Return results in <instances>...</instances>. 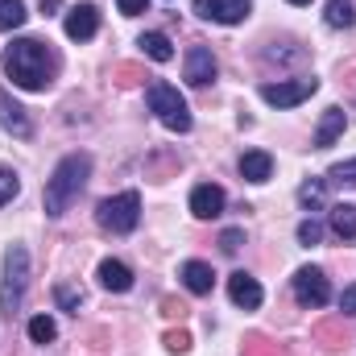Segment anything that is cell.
Instances as JSON below:
<instances>
[{"instance_id": "1", "label": "cell", "mask_w": 356, "mask_h": 356, "mask_svg": "<svg viewBox=\"0 0 356 356\" xmlns=\"http://www.w3.org/2000/svg\"><path fill=\"white\" fill-rule=\"evenodd\" d=\"M0 67H4V75H8L21 91H46L50 83H54V67H58V58H54L50 42L17 38V42L0 54Z\"/></svg>"}, {"instance_id": "10", "label": "cell", "mask_w": 356, "mask_h": 356, "mask_svg": "<svg viewBox=\"0 0 356 356\" xmlns=\"http://www.w3.org/2000/svg\"><path fill=\"white\" fill-rule=\"evenodd\" d=\"M95 29H99V8L95 4H75L67 13V38L71 42H88V38H95Z\"/></svg>"}, {"instance_id": "33", "label": "cell", "mask_w": 356, "mask_h": 356, "mask_svg": "<svg viewBox=\"0 0 356 356\" xmlns=\"http://www.w3.org/2000/svg\"><path fill=\"white\" fill-rule=\"evenodd\" d=\"M340 311H344V315H356V286H348V290L340 294Z\"/></svg>"}, {"instance_id": "22", "label": "cell", "mask_w": 356, "mask_h": 356, "mask_svg": "<svg viewBox=\"0 0 356 356\" xmlns=\"http://www.w3.org/2000/svg\"><path fill=\"white\" fill-rule=\"evenodd\" d=\"M54 336H58V327H54L50 315H33V319H29V340H33V344H50Z\"/></svg>"}, {"instance_id": "16", "label": "cell", "mask_w": 356, "mask_h": 356, "mask_svg": "<svg viewBox=\"0 0 356 356\" xmlns=\"http://www.w3.org/2000/svg\"><path fill=\"white\" fill-rule=\"evenodd\" d=\"M182 286H186L191 294H211L216 273H211V266H203V261H186V266H182Z\"/></svg>"}, {"instance_id": "21", "label": "cell", "mask_w": 356, "mask_h": 356, "mask_svg": "<svg viewBox=\"0 0 356 356\" xmlns=\"http://www.w3.org/2000/svg\"><path fill=\"white\" fill-rule=\"evenodd\" d=\"M25 0H0V29L8 33V29H21L25 25Z\"/></svg>"}, {"instance_id": "2", "label": "cell", "mask_w": 356, "mask_h": 356, "mask_svg": "<svg viewBox=\"0 0 356 356\" xmlns=\"http://www.w3.org/2000/svg\"><path fill=\"white\" fill-rule=\"evenodd\" d=\"M88 178H91V154H67L54 166V175L46 178V195H42L46 216H67V207L79 199Z\"/></svg>"}, {"instance_id": "13", "label": "cell", "mask_w": 356, "mask_h": 356, "mask_svg": "<svg viewBox=\"0 0 356 356\" xmlns=\"http://www.w3.org/2000/svg\"><path fill=\"white\" fill-rule=\"evenodd\" d=\"M0 124H4L13 137H29V133H33V124H29L25 108H21V104H17L4 88H0Z\"/></svg>"}, {"instance_id": "23", "label": "cell", "mask_w": 356, "mask_h": 356, "mask_svg": "<svg viewBox=\"0 0 356 356\" xmlns=\"http://www.w3.org/2000/svg\"><path fill=\"white\" fill-rule=\"evenodd\" d=\"M323 182H332V186H356V158L353 162H336Z\"/></svg>"}, {"instance_id": "5", "label": "cell", "mask_w": 356, "mask_h": 356, "mask_svg": "<svg viewBox=\"0 0 356 356\" xmlns=\"http://www.w3.org/2000/svg\"><path fill=\"white\" fill-rule=\"evenodd\" d=\"M145 99H149V108L158 112V120L170 129V133H186L191 129V112H186V99L178 95L175 83H149V91H145Z\"/></svg>"}, {"instance_id": "28", "label": "cell", "mask_w": 356, "mask_h": 356, "mask_svg": "<svg viewBox=\"0 0 356 356\" xmlns=\"http://www.w3.org/2000/svg\"><path fill=\"white\" fill-rule=\"evenodd\" d=\"M241 356H277V344H269L266 336H253V340H245Z\"/></svg>"}, {"instance_id": "27", "label": "cell", "mask_w": 356, "mask_h": 356, "mask_svg": "<svg viewBox=\"0 0 356 356\" xmlns=\"http://www.w3.org/2000/svg\"><path fill=\"white\" fill-rule=\"evenodd\" d=\"M323 241V224L319 220H302L298 224V245H319Z\"/></svg>"}, {"instance_id": "31", "label": "cell", "mask_w": 356, "mask_h": 356, "mask_svg": "<svg viewBox=\"0 0 356 356\" xmlns=\"http://www.w3.org/2000/svg\"><path fill=\"white\" fill-rule=\"evenodd\" d=\"M166 348H170V353H186V348H191V336H186L182 327H178V332H166Z\"/></svg>"}, {"instance_id": "6", "label": "cell", "mask_w": 356, "mask_h": 356, "mask_svg": "<svg viewBox=\"0 0 356 356\" xmlns=\"http://www.w3.org/2000/svg\"><path fill=\"white\" fill-rule=\"evenodd\" d=\"M294 298H298V307H311V311L327 307V302H332L327 273H323L319 266H302L298 273H294Z\"/></svg>"}, {"instance_id": "12", "label": "cell", "mask_w": 356, "mask_h": 356, "mask_svg": "<svg viewBox=\"0 0 356 356\" xmlns=\"http://www.w3.org/2000/svg\"><path fill=\"white\" fill-rule=\"evenodd\" d=\"M228 298H232L236 307H245V311H257L266 294H261L257 277H249V273H232V277H228Z\"/></svg>"}, {"instance_id": "3", "label": "cell", "mask_w": 356, "mask_h": 356, "mask_svg": "<svg viewBox=\"0 0 356 356\" xmlns=\"http://www.w3.org/2000/svg\"><path fill=\"white\" fill-rule=\"evenodd\" d=\"M25 286H29V253L21 245H13L4 253V282H0V315L13 323V315L25 302Z\"/></svg>"}, {"instance_id": "19", "label": "cell", "mask_w": 356, "mask_h": 356, "mask_svg": "<svg viewBox=\"0 0 356 356\" xmlns=\"http://www.w3.org/2000/svg\"><path fill=\"white\" fill-rule=\"evenodd\" d=\"M154 63H170L175 58V46H170V38L166 33H141V42H137Z\"/></svg>"}, {"instance_id": "7", "label": "cell", "mask_w": 356, "mask_h": 356, "mask_svg": "<svg viewBox=\"0 0 356 356\" xmlns=\"http://www.w3.org/2000/svg\"><path fill=\"white\" fill-rule=\"evenodd\" d=\"M315 91H319V79H277V83L261 88V99L273 104V108H294V104H302Z\"/></svg>"}, {"instance_id": "11", "label": "cell", "mask_w": 356, "mask_h": 356, "mask_svg": "<svg viewBox=\"0 0 356 356\" xmlns=\"http://www.w3.org/2000/svg\"><path fill=\"white\" fill-rule=\"evenodd\" d=\"M220 211H224V191H220V186L203 182V186L191 191V216H199V220H216Z\"/></svg>"}, {"instance_id": "8", "label": "cell", "mask_w": 356, "mask_h": 356, "mask_svg": "<svg viewBox=\"0 0 356 356\" xmlns=\"http://www.w3.org/2000/svg\"><path fill=\"white\" fill-rule=\"evenodd\" d=\"M203 21H220V25H241L253 8H249V0H195L191 4Z\"/></svg>"}, {"instance_id": "35", "label": "cell", "mask_w": 356, "mask_h": 356, "mask_svg": "<svg viewBox=\"0 0 356 356\" xmlns=\"http://www.w3.org/2000/svg\"><path fill=\"white\" fill-rule=\"evenodd\" d=\"M58 4H63V0H42V13H54Z\"/></svg>"}, {"instance_id": "30", "label": "cell", "mask_w": 356, "mask_h": 356, "mask_svg": "<svg viewBox=\"0 0 356 356\" xmlns=\"http://www.w3.org/2000/svg\"><path fill=\"white\" fill-rule=\"evenodd\" d=\"M241 241H245V232H241V228H228V232H224V236H220V249H224V253H228V257H232V253H236V249H241Z\"/></svg>"}, {"instance_id": "32", "label": "cell", "mask_w": 356, "mask_h": 356, "mask_svg": "<svg viewBox=\"0 0 356 356\" xmlns=\"http://www.w3.org/2000/svg\"><path fill=\"white\" fill-rule=\"evenodd\" d=\"M116 4H120V13H124V17H141V13L149 8V0H116Z\"/></svg>"}, {"instance_id": "14", "label": "cell", "mask_w": 356, "mask_h": 356, "mask_svg": "<svg viewBox=\"0 0 356 356\" xmlns=\"http://www.w3.org/2000/svg\"><path fill=\"white\" fill-rule=\"evenodd\" d=\"M99 286L104 290H112V294H124V290H133V269L124 266V261H99Z\"/></svg>"}, {"instance_id": "20", "label": "cell", "mask_w": 356, "mask_h": 356, "mask_svg": "<svg viewBox=\"0 0 356 356\" xmlns=\"http://www.w3.org/2000/svg\"><path fill=\"white\" fill-rule=\"evenodd\" d=\"M327 25H332V29H353L356 8L348 4V0H327Z\"/></svg>"}, {"instance_id": "4", "label": "cell", "mask_w": 356, "mask_h": 356, "mask_svg": "<svg viewBox=\"0 0 356 356\" xmlns=\"http://www.w3.org/2000/svg\"><path fill=\"white\" fill-rule=\"evenodd\" d=\"M95 220H99L104 232H116V236L133 232L137 220H141V195H137V191H120V195L104 199V203L95 207Z\"/></svg>"}, {"instance_id": "36", "label": "cell", "mask_w": 356, "mask_h": 356, "mask_svg": "<svg viewBox=\"0 0 356 356\" xmlns=\"http://www.w3.org/2000/svg\"><path fill=\"white\" fill-rule=\"evenodd\" d=\"M290 4H311V0H290Z\"/></svg>"}, {"instance_id": "34", "label": "cell", "mask_w": 356, "mask_h": 356, "mask_svg": "<svg viewBox=\"0 0 356 356\" xmlns=\"http://www.w3.org/2000/svg\"><path fill=\"white\" fill-rule=\"evenodd\" d=\"M162 315H178V319H182V315H186V307H182L178 298H162Z\"/></svg>"}, {"instance_id": "26", "label": "cell", "mask_w": 356, "mask_h": 356, "mask_svg": "<svg viewBox=\"0 0 356 356\" xmlns=\"http://www.w3.org/2000/svg\"><path fill=\"white\" fill-rule=\"evenodd\" d=\"M54 298H58V307H63V311H79L83 290H75V286H54Z\"/></svg>"}, {"instance_id": "25", "label": "cell", "mask_w": 356, "mask_h": 356, "mask_svg": "<svg viewBox=\"0 0 356 356\" xmlns=\"http://www.w3.org/2000/svg\"><path fill=\"white\" fill-rule=\"evenodd\" d=\"M17 191H21V178H17V170L0 166V207H4V203H13V199H17Z\"/></svg>"}, {"instance_id": "18", "label": "cell", "mask_w": 356, "mask_h": 356, "mask_svg": "<svg viewBox=\"0 0 356 356\" xmlns=\"http://www.w3.org/2000/svg\"><path fill=\"white\" fill-rule=\"evenodd\" d=\"M241 175L249 178V182H266L273 175V158H269L266 149H249L245 158H241Z\"/></svg>"}, {"instance_id": "15", "label": "cell", "mask_w": 356, "mask_h": 356, "mask_svg": "<svg viewBox=\"0 0 356 356\" xmlns=\"http://www.w3.org/2000/svg\"><path fill=\"white\" fill-rule=\"evenodd\" d=\"M340 133H344V112H340V108H327V112H323V120H319V129H315V149L336 145V141H340Z\"/></svg>"}, {"instance_id": "17", "label": "cell", "mask_w": 356, "mask_h": 356, "mask_svg": "<svg viewBox=\"0 0 356 356\" xmlns=\"http://www.w3.org/2000/svg\"><path fill=\"white\" fill-rule=\"evenodd\" d=\"M332 232H336L344 245H353L356 241V203H336V207H332Z\"/></svg>"}, {"instance_id": "29", "label": "cell", "mask_w": 356, "mask_h": 356, "mask_svg": "<svg viewBox=\"0 0 356 356\" xmlns=\"http://www.w3.org/2000/svg\"><path fill=\"white\" fill-rule=\"evenodd\" d=\"M116 83H120V88L141 83V67H129V63H124V67H116Z\"/></svg>"}, {"instance_id": "9", "label": "cell", "mask_w": 356, "mask_h": 356, "mask_svg": "<svg viewBox=\"0 0 356 356\" xmlns=\"http://www.w3.org/2000/svg\"><path fill=\"white\" fill-rule=\"evenodd\" d=\"M216 79V58L207 46H191L186 50V83L191 88H207Z\"/></svg>"}, {"instance_id": "24", "label": "cell", "mask_w": 356, "mask_h": 356, "mask_svg": "<svg viewBox=\"0 0 356 356\" xmlns=\"http://www.w3.org/2000/svg\"><path fill=\"white\" fill-rule=\"evenodd\" d=\"M323 186H327L323 178L302 182V186H298V203H302V207H319V203H323Z\"/></svg>"}]
</instances>
